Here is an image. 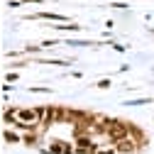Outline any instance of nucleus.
I'll list each match as a JSON object with an SVG mask.
<instances>
[{"label": "nucleus", "mask_w": 154, "mask_h": 154, "mask_svg": "<svg viewBox=\"0 0 154 154\" xmlns=\"http://www.w3.org/2000/svg\"><path fill=\"white\" fill-rule=\"evenodd\" d=\"M20 3H42V0H20Z\"/></svg>", "instance_id": "11"}, {"label": "nucleus", "mask_w": 154, "mask_h": 154, "mask_svg": "<svg viewBox=\"0 0 154 154\" xmlns=\"http://www.w3.org/2000/svg\"><path fill=\"white\" fill-rule=\"evenodd\" d=\"M3 140H5L8 144H17V142H20V137H17L15 132H10V130H5V132H3Z\"/></svg>", "instance_id": "3"}, {"label": "nucleus", "mask_w": 154, "mask_h": 154, "mask_svg": "<svg viewBox=\"0 0 154 154\" xmlns=\"http://www.w3.org/2000/svg\"><path fill=\"white\" fill-rule=\"evenodd\" d=\"M140 147H142V144L134 140L132 134H127V137H122V140L115 142V149H118V154H134Z\"/></svg>", "instance_id": "1"}, {"label": "nucleus", "mask_w": 154, "mask_h": 154, "mask_svg": "<svg viewBox=\"0 0 154 154\" xmlns=\"http://www.w3.org/2000/svg\"><path fill=\"white\" fill-rule=\"evenodd\" d=\"M5 81H8V83H12V81H17V73H8V76H5Z\"/></svg>", "instance_id": "7"}, {"label": "nucleus", "mask_w": 154, "mask_h": 154, "mask_svg": "<svg viewBox=\"0 0 154 154\" xmlns=\"http://www.w3.org/2000/svg\"><path fill=\"white\" fill-rule=\"evenodd\" d=\"M115 152H118V149H115ZM112 149H98V152H95V154H115Z\"/></svg>", "instance_id": "10"}, {"label": "nucleus", "mask_w": 154, "mask_h": 154, "mask_svg": "<svg viewBox=\"0 0 154 154\" xmlns=\"http://www.w3.org/2000/svg\"><path fill=\"white\" fill-rule=\"evenodd\" d=\"M95 86H98V88H110V79H100Z\"/></svg>", "instance_id": "6"}, {"label": "nucleus", "mask_w": 154, "mask_h": 154, "mask_svg": "<svg viewBox=\"0 0 154 154\" xmlns=\"http://www.w3.org/2000/svg\"><path fill=\"white\" fill-rule=\"evenodd\" d=\"M32 93H49V88H29Z\"/></svg>", "instance_id": "9"}, {"label": "nucleus", "mask_w": 154, "mask_h": 154, "mask_svg": "<svg viewBox=\"0 0 154 154\" xmlns=\"http://www.w3.org/2000/svg\"><path fill=\"white\" fill-rule=\"evenodd\" d=\"M37 140H39V130H27V134L22 137V142H25L27 147H34Z\"/></svg>", "instance_id": "2"}, {"label": "nucleus", "mask_w": 154, "mask_h": 154, "mask_svg": "<svg viewBox=\"0 0 154 154\" xmlns=\"http://www.w3.org/2000/svg\"><path fill=\"white\" fill-rule=\"evenodd\" d=\"M112 8H118V10H125V8H127V3H112Z\"/></svg>", "instance_id": "8"}, {"label": "nucleus", "mask_w": 154, "mask_h": 154, "mask_svg": "<svg viewBox=\"0 0 154 154\" xmlns=\"http://www.w3.org/2000/svg\"><path fill=\"white\" fill-rule=\"evenodd\" d=\"M54 29H61V32H79L81 27L79 25H51Z\"/></svg>", "instance_id": "4"}, {"label": "nucleus", "mask_w": 154, "mask_h": 154, "mask_svg": "<svg viewBox=\"0 0 154 154\" xmlns=\"http://www.w3.org/2000/svg\"><path fill=\"white\" fill-rule=\"evenodd\" d=\"M147 103H152L149 98H137V100H127L125 105H147Z\"/></svg>", "instance_id": "5"}]
</instances>
